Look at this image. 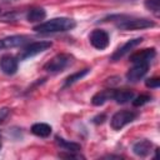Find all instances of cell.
Returning a JSON list of instances; mask_svg holds the SVG:
<instances>
[{
  "label": "cell",
  "mask_w": 160,
  "mask_h": 160,
  "mask_svg": "<svg viewBox=\"0 0 160 160\" xmlns=\"http://www.w3.org/2000/svg\"><path fill=\"white\" fill-rule=\"evenodd\" d=\"M76 26L74 19L70 18H54L48 21L40 22L34 26V30L40 34H52V32H65L70 31Z\"/></svg>",
  "instance_id": "1"
},
{
  "label": "cell",
  "mask_w": 160,
  "mask_h": 160,
  "mask_svg": "<svg viewBox=\"0 0 160 160\" xmlns=\"http://www.w3.org/2000/svg\"><path fill=\"white\" fill-rule=\"evenodd\" d=\"M115 25L120 30H141L155 26V22L149 19H140V18H128V16H116Z\"/></svg>",
  "instance_id": "2"
},
{
  "label": "cell",
  "mask_w": 160,
  "mask_h": 160,
  "mask_svg": "<svg viewBox=\"0 0 160 160\" xmlns=\"http://www.w3.org/2000/svg\"><path fill=\"white\" fill-rule=\"evenodd\" d=\"M74 62V56L70 54H58L55 55L51 60H49L45 65H44V70L51 74H56L60 71H64L68 66H70Z\"/></svg>",
  "instance_id": "3"
},
{
  "label": "cell",
  "mask_w": 160,
  "mask_h": 160,
  "mask_svg": "<svg viewBox=\"0 0 160 160\" xmlns=\"http://www.w3.org/2000/svg\"><path fill=\"white\" fill-rule=\"evenodd\" d=\"M138 112L134 110H120L115 112L110 119V126L114 130H120L128 124L132 122L138 118Z\"/></svg>",
  "instance_id": "4"
},
{
  "label": "cell",
  "mask_w": 160,
  "mask_h": 160,
  "mask_svg": "<svg viewBox=\"0 0 160 160\" xmlns=\"http://www.w3.org/2000/svg\"><path fill=\"white\" fill-rule=\"evenodd\" d=\"M52 46L51 41H35V42H30L29 45H26L20 52H19V60H25L28 58L35 56L48 49H50Z\"/></svg>",
  "instance_id": "5"
},
{
  "label": "cell",
  "mask_w": 160,
  "mask_h": 160,
  "mask_svg": "<svg viewBox=\"0 0 160 160\" xmlns=\"http://www.w3.org/2000/svg\"><path fill=\"white\" fill-rule=\"evenodd\" d=\"M89 40H90V44L98 49V50H104L109 46V42H110V38H109V34L102 30V29H95L91 31V34L89 35Z\"/></svg>",
  "instance_id": "6"
},
{
  "label": "cell",
  "mask_w": 160,
  "mask_h": 160,
  "mask_svg": "<svg viewBox=\"0 0 160 160\" xmlns=\"http://www.w3.org/2000/svg\"><path fill=\"white\" fill-rule=\"evenodd\" d=\"M149 70V64L146 62H135L132 68L129 69V71L126 72V80L130 82H136L140 79H142L145 76V74Z\"/></svg>",
  "instance_id": "7"
},
{
  "label": "cell",
  "mask_w": 160,
  "mask_h": 160,
  "mask_svg": "<svg viewBox=\"0 0 160 160\" xmlns=\"http://www.w3.org/2000/svg\"><path fill=\"white\" fill-rule=\"evenodd\" d=\"M28 40H29V36H26V35H12V36L2 38V39H0V50L21 46V45L26 44Z\"/></svg>",
  "instance_id": "8"
},
{
  "label": "cell",
  "mask_w": 160,
  "mask_h": 160,
  "mask_svg": "<svg viewBox=\"0 0 160 160\" xmlns=\"http://www.w3.org/2000/svg\"><path fill=\"white\" fill-rule=\"evenodd\" d=\"M0 70L6 75H14L18 71V59L12 55H2L0 58Z\"/></svg>",
  "instance_id": "9"
},
{
  "label": "cell",
  "mask_w": 160,
  "mask_h": 160,
  "mask_svg": "<svg viewBox=\"0 0 160 160\" xmlns=\"http://www.w3.org/2000/svg\"><path fill=\"white\" fill-rule=\"evenodd\" d=\"M156 55V50L154 48H150V49H142L140 51H136L134 54L130 55V61L132 64L135 62H146V64H150V61L155 58Z\"/></svg>",
  "instance_id": "10"
},
{
  "label": "cell",
  "mask_w": 160,
  "mask_h": 160,
  "mask_svg": "<svg viewBox=\"0 0 160 160\" xmlns=\"http://www.w3.org/2000/svg\"><path fill=\"white\" fill-rule=\"evenodd\" d=\"M141 41H142V38H136V39H131V40H129L128 42H125L122 46H120V48L111 55L110 60H111V61H118V60H120L125 54L130 52V50H132L135 46H138Z\"/></svg>",
  "instance_id": "11"
},
{
  "label": "cell",
  "mask_w": 160,
  "mask_h": 160,
  "mask_svg": "<svg viewBox=\"0 0 160 160\" xmlns=\"http://www.w3.org/2000/svg\"><path fill=\"white\" fill-rule=\"evenodd\" d=\"M151 149H152V142L148 139L139 140L132 145V152L140 158L148 156L151 152Z\"/></svg>",
  "instance_id": "12"
},
{
  "label": "cell",
  "mask_w": 160,
  "mask_h": 160,
  "mask_svg": "<svg viewBox=\"0 0 160 160\" xmlns=\"http://www.w3.org/2000/svg\"><path fill=\"white\" fill-rule=\"evenodd\" d=\"M114 91H115V89H106V90H101V91L96 92V94L91 98V104L95 105V106L104 105L106 101L112 100Z\"/></svg>",
  "instance_id": "13"
},
{
  "label": "cell",
  "mask_w": 160,
  "mask_h": 160,
  "mask_svg": "<svg viewBox=\"0 0 160 160\" xmlns=\"http://www.w3.org/2000/svg\"><path fill=\"white\" fill-rule=\"evenodd\" d=\"M134 96H135V94H134L132 90H129V89L116 90V89H115L112 100H115L118 104H126V102H129L130 100H132Z\"/></svg>",
  "instance_id": "14"
},
{
  "label": "cell",
  "mask_w": 160,
  "mask_h": 160,
  "mask_svg": "<svg viewBox=\"0 0 160 160\" xmlns=\"http://www.w3.org/2000/svg\"><path fill=\"white\" fill-rule=\"evenodd\" d=\"M46 18V11L42 8H32L26 12V20L29 22H41Z\"/></svg>",
  "instance_id": "15"
},
{
  "label": "cell",
  "mask_w": 160,
  "mask_h": 160,
  "mask_svg": "<svg viewBox=\"0 0 160 160\" xmlns=\"http://www.w3.org/2000/svg\"><path fill=\"white\" fill-rule=\"evenodd\" d=\"M31 132L39 138H48L50 136L51 134V126L49 124H45V122H36L31 126Z\"/></svg>",
  "instance_id": "16"
},
{
  "label": "cell",
  "mask_w": 160,
  "mask_h": 160,
  "mask_svg": "<svg viewBox=\"0 0 160 160\" xmlns=\"http://www.w3.org/2000/svg\"><path fill=\"white\" fill-rule=\"evenodd\" d=\"M55 142L65 151H74V152H79L81 150V145L78 142H72V141H68L60 136H55Z\"/></svg>",
  "instance_id": "17"
},
{
  "label": "cell",
  "mask_w": 160,
  "mask_h": 160,
  "mask_svg": "<svg viewBox=\"0 0 160 160\" xmlns=\"http://www.w3.org/2000/svg\"><path fill=\"white\" fill-rule=\"evenodd\" d=\"M89 72H90V69H82V70H80V71H78V72H74V74L69 75V76L65 79L64 88H68V86H70V85L75 84L78 80L82 79V78H84L85 75H88Z\"/></svg>",
  "instance_id": "18"
},
{
  "label": "cell",
  "mask_w": 160,
  "mask_h": 160,
  "mask_svg": "<svg viewBox=\"0 0 160 160\" xmlns=\"http://www.w3.org/2000/svg\"><path fill=\"white\" fill-rule=\"evenodd\" d=\"M145 8L150 10L156 18L160 15V0H145Z\"/></svg>",
  "instance_id": "19"
},
{
  "label": "cell",
  "mask_w": 160,
  "mask_h": 160,
  "mask_svg": "<svg viewBox=\"0 0 160 160\" xmlns=\"http://www.w3.org/2000/svg\"><path fill=\"white\" fill-rule=\"evenodd\" d=\"M150 100H151V95H149V94H141L138 98L132 99V105L134 106H142L146 102H149Z\"/></svg>",
  "instance_id": "20"
},
{
  "label": "cell",
  "mask_w": 160,
  "mask_h": 160,
  "mask_svg": "<svg viewBox=\"0 0 160 160\" xmlns=\"http://www.w3.org/2000/svg\"><path fill=\"white\" fill-rule=\"evenodd\" d=\"M145 85L150 89H158L160 86V79L159 78H151L145 81Z\"/></svg>",
  "instance_id": "21"
},
{
  "label": "cell",
  "mask_w": 160,
  "mask_h": 160,
  "mask_svg": "<svg viewBox=\"0 0 160 160\" xmlns=\"http://www.w3.org/2000/svg\"><path fill=\"white\" fill-rule=\"evenodd\" d=\"M59 156H60V158H65V159H84L82 155H80V154H74V151H68L66 154H65V152H61V154H59Z\"/></svg>",
  "instance_id": "22"
},
{
  "label": "cell",
  "mask_w": 160,
  "mask_h": 160,
  "mask_svg": "<svg viewBox=\"0 0 160 160\" xmlns=\"http://www.w3.org/2000/svg\"><path fill=\"white\" fill-rule=\"evenodd\" d=\"M9 115H10V109L9 108H1L0 109V124L4 122Z\"/></svg>",
  "instance_id": "23"
},
{
  "label": "cell",
  "mask_w": 160,
  "mask_h": 160,
  "mask_svg": "<svg viewBox=\"0 0 160 160\" xmlns=\"http://www.w3.org/2000/svg\"><path fill=\"white\" fill-rule=\"evenodd\" d=\"M105 119H106V116L104 114H101V115H98L96 118H94V122L95 124H102Z\"/></svg>",
  "instance_id": "24"
},
{
  "label": "cell",
  "mask_w": 160,
  "mask_h": 160,
  "mask_svg": "<svg viewBox=\"0 0 160 160\" xmlns=\"http://www.w3.org/2000/svg\"><path fill=\"white\" fill-rule=\"evenodd\" d=\"M4 2H6V4H9V2H15V1H18V0H2Z\"/></svg>",
  "instance_id": "25"
},
{
  "label": "cell",
  "mask_w": 160,
  "mask_h": 160,
  "mask_svg": "<svg viewBox=\"0 0 160 160\" xmlns=\"http://www.w3.org/2000/svg\"><path fill=\"white\" fill-rule=\"evenodd\" d=\"M0 149H1V136H0Z\"/></svg>",
  "instance_id": "26"
},
{
  "label": "cell",
  "mask_w": 160,
  "mask_h": 160,
  "mask_svg": "<svg viewBox=\"0 0 160 160\" xmlns=\"http://www.w3.org/2000/svg\"><path fill=\"white\" fill-rule=\"evenodd\" d=\"M0 14H1V10H0Z\"/></svg>",
  "instance_id": "27"
}]
</instances>
